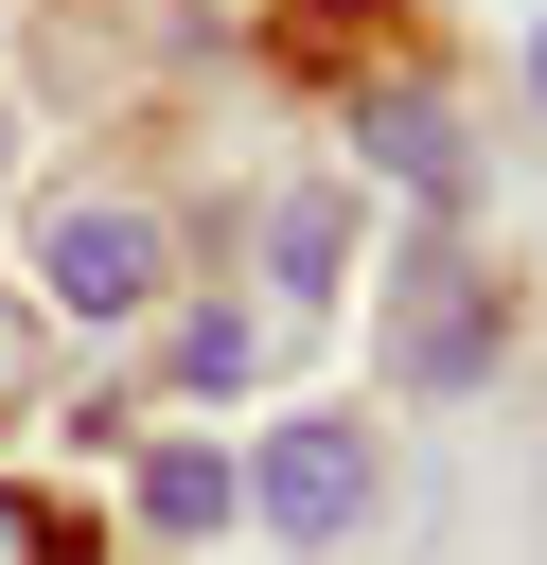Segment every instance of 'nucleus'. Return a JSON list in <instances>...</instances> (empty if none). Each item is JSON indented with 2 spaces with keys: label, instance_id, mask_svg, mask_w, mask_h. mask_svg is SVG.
I'll list each match as a JSON object with an SVG mask.
<instances>
[{
  "label": "nucleus",
  "instance_id": "f257e3e1",
  "mask_svg": "<svg viewBox=\"0 0 547 565\" xmlns=\"http://www.w3.org/2000/svg\"><path fill=\"white\" fill-rule=\"evenodd\" d=\"M159 265H176V247H159L141 194H71V212L35 230V282H53V318H88V335H124V318L159 300Z\"/></svg>",
  "mask_w": 547,
  "mask_h": 565
},
{
  "label": "nucleus",
  "instance_id": "39448f33",
  "mask_svg": "<svg viewBox=\"0 0 547 565\" xmlns=\"http://www.w3.org/2000/svg\"><path fill=\"white\" fill-rule=\"evenodd\" d=\"M335 247H353L335 194H282V212H265V265H282V282H335Z\"/></svg>",
  "mask_w": 547,
  "mask_h": 565
},
{
  "label": "nucleus",
  "instance_id": "423d86ee",
  "mask_svg": "<svg viewBox=\"0 0 547 565\" xmlns=\"http://www.w3.org/2000/svg\"><path fill=\"white\" fill-rule=\"evenodd\" d=\"M176 371H194V388H247V371H265V318H229V300L176 318Z\"/></svg>",
  "mask_w": 547,
  "mask_h": 565
},
{
  "label": "nucleus",
  "instance_id": "1a4fd4ad",
  "mask_svg": "<svg viewBox=\"0 0 547 565\" xmlns=\"http://www.w3.org/2000/svg\"><path fill=\"white\" fill-rule=\"evenodd\" d=\"M0 406H18V318H0Z\"/></svg>",
  "mask_w": 547,
  "mask_h": 565
},
{
  "label": "nucleus",
  "instance_id": "9d476101",
  "mask_svg": "<svg viewBox=\"0 0 547 565\" xmlns=\"http://www.w3.org/2000/svg\"><path fill=\"white\" fill-rule=\"evenodd\" d=\"M529 88H547V35H529Z\"/></svg>",
  "mask_w": 547,
  "mask_h": 565
},
{
  "label": "nucleus",
  "instance_id": "7ed1b4c3",
  "mask_svg": "<svg viewBox=\"0 0 547 565\" xmlns=\"http://www.w3.org/2000/svg\"><path fill=\"white\" fill-rule=\"evenodd\" d=\"M388 353H406V388H476V371H494V282H476V265H406Z\"/></svg>",
  "mask_w": 547,
  "mask_h": 565
},
{
  "label": "nucleus",
  "instance_id": "20e7f679",
  "mask_svg": "<svg viewBox=\"0 0 547 565\" xmlns=\"http://www.w3.org/2000/svg\"><path fill=\"white\" fill-rule=\"evenodd\" d=\"M141 512H159V530H212V512H229V459H212V441H159V459H141Z\"/></svg>",
  "mask_w": 547,
  "mask_h": 565
},
{
  "label": "nucleus",
  "instance_id": "f03ea898",
  "mask_svg": "<svg viewBox=\"0 0 547 565\" xmlns=\"http://www.w3.org/2000/svg\"><path fill=\"white\" fill-rule=\"evenodd\" d=\"M247 494H265V530H282V547H353V530H371V424H335V406H318V424H282Z\"/></svg>",
  "mask_w": 547,
  "mask_h": 565
},
{
  "label": "nucleus",
  "instance_id": "0eeeda50",
  "mask_svg": "<svg viewBox=\"0 0 547 565\" xmlns=\"http://www.w3.org/2000/svg\"><path fill=\"white\" fill-rule=\"evenodd\" d=\"M371 141H388V177H423V194H459V141H441V106H388Z\"/></svg>",
  "mask_w": 547,
  "mask_h": 565
},
{
  "label": "nucleus",
  "instance_id": "6e6552de",
  "mask_svg": "<svg viewBox=\"0 0 547 565\" xmlns=\"http://www.w3.org/2000/svg\"><path fill=\"white\" fill-rule=\"evenodd\" d=\"M0 565H71V530H53L35 494H0Z\"/></svg>",
  "mask_w": 547,
  "mask_h": 565
}]
</instances>
